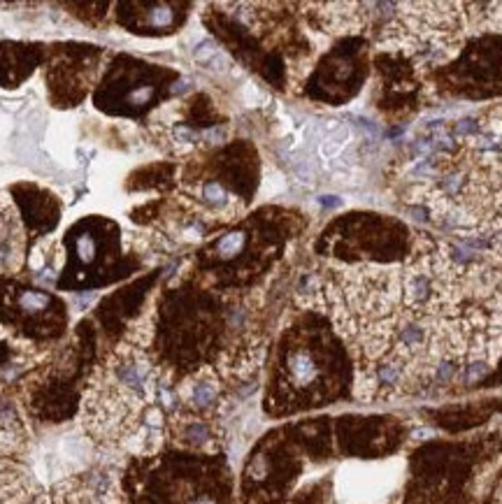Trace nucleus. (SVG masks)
Returning <instances> with one entry per match:
<instances>
[{"mask_svg":"<svg viewBox=\"0 0 502 504\" xmlns=\"http://www.w3.org/2000/svg\"><path fill=\"white\" fill-rule=\"evenodd\" d=\"M179 397L194 409H210L219 400V376L212 369H203L179 388Z\"/></svg>","mask_w":502,"mask_h":504,"instance_id":"12","label":"nucleus"},{"mask_svg":"<svg viewBox=\"0 0 502 504\" xmlns=\"http://www.w3.org/2000/svg\"><path fill=\"white\" fill-rule=\"evenodd\" d=\"M0 318L28 337L56 339L70 325V307L58 293L0 277Z\"/></svg>","mask_w":502,"mask_h":504,"instance_id":"6","label":"nucleus"},{"mask_svg":"<svg viewBox=\"0 0 502 504\" xmlns=\"http://www.w3.org/2000/svg\"><path fill=\"white\" fill-rule=\"evenodd\" d=\"M168 79L177 77L128 54H109L91 102L107 116L140 118L156 107L161 86H168Z\"/></svg>","mask_w":502,"mask_h":504,"instance_id":"4","label":"nucleus"},{"mask_svg":"<svg viewBox=\"0 0 502 504\" xmlns=\"http://www.w3.org/2000/svg\"><path fill=\"white\" fill-rule=\"evenodd\" d=\"M298 300L342 337L360 400L449 386L502 351V268L468 261L426 233L405 263L314 272Z\"/></svg>","mask_w":502,"mask_h":504,"instance_id":"1","label":"nucleus"},{"mask_svg":"<svg viewBox=\"0 0 502 504\" xmlns=\"http://www.w3.org/2000/svg\"><path fill=\"white\" fill-rule=\"evenodd\" d=\"M459 132L463 147L454 137L426 147L412 168V203L423 205L470 261L502 268V128L461 123Z\"/></svg>","mask_w":502,"mask_h":504,"instance_id":"2","label":"nucleus"},{"mask_svg":"<svg viewBox=\"0 0 502 504\" xmlns=\"http://www.w3.org/2000/svg\"><path fill=\"white\" fill-rule=\"evenodd\" d=\"M114 24L123 28L126 33L144 35V38H156V35L175 33L184 19L182 10L186 5L177 3H116L112 5Z\"/></svg>","mask_w":502,"mask_h":504,"instance_id":"8","label":"nucleus"},{"mask_svg":"<svg viewBox=\"0 0 502 504\" xmlns=\"http://www.w3.org/2000/svg\"><path fill=\"white\" fill-rule=\"evenodd\" d=\"M182 440L191 444V447H208L212 442V430L208 423H201V421H194V423H186L182 430Z\"/></svg>","mask_w":502,"mask_h":504,"instance_id":"14","label":"nucleus"},{"mask_svg":"<svg viewBox=\"0 0 502 504\" xmlns=\"http://www.w3.org/2000/svg\"><path fill=\"white\" fill-rule=\"evenodd\" d=\"M12 196L19 203L21 219H24L28 233V247L49 237L61 224L63 203L54 191L38 186V184H17L12 186Z\"/></svg>","mask_w":502,"mask_h":504,"instance_id":"7","label":"nucleus"},{"mask_svg":"<svg viewBox=\"0 0 502 504\" xmlns=\"http://www.w3.org/2000/svg\"><path fill=\"white\" fill-rule=\"evenodd\" d=\"M319 362L307 346H291L284 355V379L291 388H309L319 381Z\"/></svg>","mask_w":502,"mask_h":504,"instance_id":"11","label":"nucleus"},{"mask_svg":"<svg viewBox=\"0 0 502 504\" xmlns=\"http://www.w3.org/2000/svg\"><path fill=\"white\" fill-rule=\"evenodd\" d=\"M109 51L98 44L65 40L47 47L44 84L47 98L56 109H75L93 93Z\"/></svg>","mask_w":502,"mask_h":504,"instance_id":"5","label":"nucleus"},{"mask_svg":"<svg viewBox=\"0 0 502 504\" xmlns=\"http://www.w3.org/2000/svg\"><path fill=\"white\" fill-rule=\"evenodd\" d=\"M47 61V44L40 42H3L0 44V84L19 86Z\"/></svg>","mask_w":502,"mask_h":504,"instance_id":"10","label":"nucleus"},{"mask_svg":"<svg viewBox=\"0 0 502 504\" xmlns=\"http://www.w3.org/2000/svg\"><path fill=\"white\" fill-rule=\"evenodd\" d=\"M58 504H116L114 481L107 470H91L56 486Z\"/></svg>","mask_w":502,"mask_h":504,"instance_id":"9","label":"nucleus"},{"mask_svg":"<svg viewBox=\"0 0 502 504\" xmlns=\"http://www.w3.org/2000/svg\"><path fill=\"white\" fill-rule=\"evenodd\" d=\"M21 231H19V214L0 200V265H14L21 256Z\"/></svg>","mask_w":502,"mask_h":504,"instance_id":"13","label":"nucleus"},{"mask_svg":"<svg viewBox=\"0 0 502 504\" xmlns=\"http://www.w3.org/2000/svg\"><path fill=\"white\" fill-rule=\"evenodd\" d=\"M191 504H217L214 500H210V498H198V500H194Z\"/></svg>","mask_w":502,"mask_h":504,"instance_id":"15","label":"nucleus"},{"mask_svg":"<svg viewBox=\"0 0 502 504\" xmlns=\"http://www.w3.org/2000/svg\"><path fill=\"white\" fill-rule=\"evenodd\" d=\"M63 265L56 288L65 293H88L128 279L142 261L137 251H126L121 226L100 214H86L65 231Z\"/></svg>","mask_w":502,"mask_h":504,"instance_id":"3","label":"nucleus"}]
</instances>
